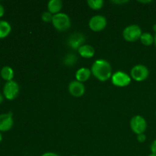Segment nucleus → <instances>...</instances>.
I'll return each mask as SVG.
<instances>
[{"instance_id": "f257e3e1", "label": "nucleus", "mask_w": 156, "mask_h": 156, "mask_svg": "<svg viewBox=\"0 0 156 156\" xmlns=\"http://www.w3.org/2000/svg\"><path fill=\"white\" fill-rule=\"evenodd\" d=\"M91 74L101 82H106L112 76V68L109 62L103 59H97L91 68Z\"/></svg>"}, {"instance_id": "f03ea898", "label": "nucleus", "mask_w": 156, "mask_h": 156, "mask_svg": "<svg viewBox=\"0 0 156 156\" xmlns=\"http://www.w3.org/2000/svg\"><path fill=\"white\" fill-rule=\"evenodd\" d=\"M52 24L55 29L61 32H63L69 29L71 27V20L69 15L65 13H58L53 17Z\"/></svg>"}, {"instance_id": "7ed1b4c3", "label": "nucleus", "mask_w": 156, "mask_h": 156, "mask_svg": "<svg viewBox=\"0 0 156 156\" xmlns=\"http://www.w3.org/2000/svg\"><path fill=\"white\" fill-rule=\"evenodd\" d=\"M143 34L141 27L137 24H130L123 30V37L128 42H135L141 37Z\"/></svg>"}, {"instance_id": "20e7f679", "label": "nucleus", "mask_w": 156, "mask_h": 156, "mask_svg": "<svg viewBox=\"0 0 156 156\" xmlns=\"http://www.w3.org/2000/svg\"><path fill=\"white\" fill-rule=\"evenodd\" d=\"M130 128L133 132L136 135L144 133L147 129V122L146 119L140 115H136L130 120Z\"/></svg>"}, {"instance_id": "39448f33", "label": "nucleus", "mask_w": 156, "mask_h": 156, "mask_svg": "<svg viewBox=\"0 0 156 156\" xmlns=\"http://www.w3.org/2000/svg\"><path fill=\"white\" fill-rule=\"evenodd\" d=\"M149 76V69L141 64L134 66L130 71V77L136 82H143L148 79Z\"/></svg>"}, {"instance_id": "423d86ee", "label": "nucleus", "mask_w": 156, "mask_h": 156, "mask_svg": "<svg viewBox=\"0 0 156 156\" xmlns=\"http://www.w3.org/2000/svg\"><path fill=\"white\" fill-rule=\"evenodd\" d=\"M132 78L123 71H117L111 76V82L117 87H126L131 83Z\"/></svg>"}, {"instance_id": "0eeeda50", "label": "nucleus", "mask_w": 156, "mask_h": 156, "mask_svg": "<svg viewBox=\"0 0 156 156\" xmlns=\"http://www.w3.org/2000/svg\"><path fill=\"white\" fill-rule=\"evenodd\" d=\"M19 85L15 81L7 82L3 87V94L8 100H14L19 94Z\"/></svg>"}, {"instance_id": "6e6552de", "label": "nucleus", "mask_w": 156, "mask_h": 156, "mask_svg": "<svg viewBox=\"0 0 156 156\" xmlns=\"http://www.w3.org/2000/svg\"><path fill=\"white\" fill-rule=\"evenodd\" d=\"M88 26L91 30L94 32H100L103 30L107 26V19L105 16L100 15L91 17L88 22Z\"/></svg>"}, {"instance_id": "1a4fd4ad", "label": "nucleus", "mask_w": 156, "mask_h": 156, "mask_svg": "<svg viewBox=\"0 0 156 156\" xmlns=\"http://www.w3.org/2000/svg\"><path fill=\"white\" fill-rule=\"evenodd\" d=\"M69 91L75 98H80L85 94V88L83 83L78 81H73L69 85Z\"/></svg>"}, {"instance_id": "9d476101", "label": "nucleus", "mask_w": 156, "mask_h": 156, "mask_svg": "<svg viewBox=\"0 0 156 156\" xmlns=\"http://www.w3.org/2000/svg\"><path fill=\"white\" fill-rule=\"evenodd\" d=\"M85 41V37L82 34L75 33L70 35L68 39V44L73 50H79Z\"/></svg>"}, {"instance_id": "9b49d317", "label": "nucleus", "mask_w": 156, "mask_h": 156, "mask_svg": "<svg viewBox=\"0 0 156 156\" xmlns=\"http://www.w3.org/2000/svg\"><path fill=\"white\" fill-rule=\"evenodd\" d=\"M14 124V120L12 117V113L0 114V131L6 132L12 129Z\"/></svg>"}, {"instance_id": "f8f14e48", "label": "nucleus", "mask_w": 156, "mask_h": 156, "mask_svg": "<svg viewBox=\"0 0 156 156\" xmlns=\"http://www.w3.org/2000/svg\"><path fill=\"white\" fill-rule=\"evenodd\" d=\"M91 71L90 69L86 68V67H82L79 69L76 73V81L80 82H85L89 79L91 77Z\"/></svg>"}, {"instance_id": "ddd939ff", "label": "nucleus", "mask_w": 156, "mask_h": 156, "mask_svg": "<svg viewBox=\"0 0 156 156\" xmlns=\"http://www.w3.org/2000/svg\"><path fill=\"white\" fill-rule=\"evenodd\" d=\"M78 52H79V54L82 57L86 58V59L92 58L94 56V53H95V50H94V47H91V45H88V44L82 45L78 50Z\"/></svg>"}, {"instance_id": "4468645a", "label": "nucleus", "mask_w": 156, "mask_h": 156, "mask_svg": "<svg viewBox=\"0 0 156 156\" xmlns=\"http://www.w3.org/2000/svg\"><path fill=\"white\" fill-rule=\"evenodd\" d=\"M62 9V2L60 0H50L47 4V9L52 15H56L60 13Z\"/></svg>"}, {"instance_id": "2eb2a0df", "label": "nucleus", "mask_w": 156, "mask_h": 156, "mask_svg": "<svg viewBox=\"0 0 156 156\" xmlns=\"http://www.w3.org/2000/svg\"><path fill=\"white\" fill-rule=\"evenodd\" d=\"M2 78L6 82H10L12 81L14 78V70L9 66H5L2 68L1 72H0Z\"/></svg>"}, {"instance_id": "dca6fc26", "label": "nucleus", "mask_w": 156, "mask_h": 156, "mask_svg": "<svg viewBox=\"0 0 156 156\" xmlns=\"http://www.w3.org/2000/svg\"><path fill=\"white\" fill-rule=\"evenodd\" d=\"M11 31V24L6 21H0V38H5L9 36Z\"/></svg>"}, {"instance_id": "f3484780", "label": "nucleus", "mask_w": 156, "mask_h": 156, "mask_svg": "<svg viewBox=\"0 0 156 156\" xmlns=\"http://www.w3.org/2000/svg\"><path fill=\"white\" fill-rule=\"evenodd\" d=\"M140 40L142 44L145 46H151L154 44V36L148 32L143 33Z\"/></svg>"}, {"instance_id": "a211bd4d", "label": "nucleus", "mask_w": 156, "mask_h": 156, "mask_svg": "<svg viewBox=\"0 0 156 156\" xmlns=\"http://www.w3.org/2000/svg\"><path fill=\"white\" fill-rule=\"evenodd\" d=\"M88 5L93 10H99L102 9L104 5V1L102 0H88Z\"/></svg>"}, {"instance_id": "6ab92c4d", "label": "nucleus", "mask_w": 156, "mask_h": 156, "mask_svg": "<svg viewBox=\"0 0 156 156\" xmlns=\"http://www.w3.org/2000/svg\"><path fill=\"white\" fill-rule=\"evenodd\" d=\"M64 64L66 66H73L77 61V57L76 56H75L74 54H72V53H69V54L66 55L64 58Z\"/></svg>"}, {"instance_id": "aec40b11", "label": "nucleus", "mask_w": 156, "mask_h": 156, "mask_svg": "<svg viewBox=\"0 0 156 156\" xmlns=\"http://www.w3.org/2000/svg\"><path fill=\"white\" fill-rule=\"evenodd\" d=\"M53 15H52L50 12L47 11V12H43V14L41 15V19H42V21H44V22L52 23V21H53Z\"/></svg>"}, {"instance_id": "412c9836", "label": "nucleus", "mask_w": 156, "mask_h": 156, "mask_svg": "<svg viewBox=\"0 0 156 156\" xmlns=\"http://www.w3.org/2000/svg\"><path fill=\"white\" fill-rule=\"evenodd\" d=\"M137 140H138L139 143H144L146 140V136L144 133L137 135Z\"/></svg>"}, {"instance_id": "4be33fe9", "label": "nucleus", "mask_w": 156, "mask_h": 156, "mask_svg": "<svg viewBox=\"0 0 156 156\" xmlns=\"http://www.w3.org/2000/svg\"><path fill=\"white\" fill-rule=\"evenodd\" d=\"M150 150L152 154H155V155H156V140H154L152 143V144H151Z\"/></svg>"}, {"instance_id": "5701e85b", "label": "nucleus", "mask_w": 156, "mask_h": 156, "mask_svg": "<svg viewBox=\"0 0 156 156\" xmlns=\"http://www.w3.org/2000/svg\"><path fill=\"white\" fill-rule=\"evenodd\" d=\"M41 156H59L58 154L55 153V152H45V153L43 154Z\"/></svg>"}, {"instance_id": "b1692460", "label": "nucleus", "mask_w": 156, "mask_h": 156, "mask_svg": "<svg viewBox=\"0 0 156 156\" xmlns=\"http://www.w3.org/2000/svg\"><path fill=\"white\" fill-rule=\"evenodd\" d=\"M4 13H5L4 7H3L2 5L0 4V18H2V17L4 15Z\"/></svg>"}, {"instance_id": "393cba45", "label": "nucleus", "mask_w": 156, "mask_h": 156, "mask_svg": "<svg viewBox=\"0 0 156 156\" xmlns=\"http://www.w3.org/2000/svg\"><path fill=\"white\" fill-rule=\"evenodd\" d=\"M112 2L115 3V4H123V3L128 2V1H113Z\"/></svg>"}, {"instance_id": "a878e982", "label": "nucleus", "mask_w": 156, "mask_h": 156, "mask_svg": "<svg viewBox=\"0 0 156 156\" xmlns=\"http://www.w3.org/2000/svg\"><path fill=\"white\" fill-rule=\"evenodd\" d=\"M3 100H4V96H3L2 94L1 93H0V104L2 103Z\"/></svg>"}, {"instance_id": "bb28decb", "label": "nucleus", "mask_w": 156, "mask_h": 156, "mask_svg": "<svg viewBox=\"0 0 156 156\" xmlns=\"http://www.w3.org/2000/svg\"><path fill=\"white\" fill-rule=\"evenodd\" d=\"M154 44H155V47H156V33L154 35Z\"/></svg>"}, {"instance_id": "cd10ccee", "label": "nucleus", "mask_w": 156, "mask_h": 156, "mask_svg": "<svg viewBox=\"0 0 156 156\" xmlns=\"http://www.w3.org/2000/svg\"><path fill=\"white\" fill-rule=\"evenodd\" d=\"M152 29H153L154 32H155V34L156 33V24H155L153 25V27H152Z\"/></svg>"}, {"instance_id": "c85d7f7f", "label": "nucleus", "mask_w": 156, "mask_h": 156, "mask_svg": "<svg viewBox=\"0 0 156 156\" xmlns=\"http://www.w3.org/2000/svg\"><path fill=\"white\" fill-rule=\"evenodd\" d=\"M142 3H150L152 2V1H140Z\"/></svg>"}, {"instance_id": "c756f323", "label": "nucleus", "mask_w": 156, "mask_h": 156, "mask_svg": "<svg viewBox=\"0 0 156 156\" xmlns=\"http://www.w3.org/2000/svg\"><path fill=\"white\" fill-rule=\"evenodd\" d=\"M2 136L1 133H0V143L2 142Z\"/></svg>"}, {"instance_id": "7c9ffc66", "label": "nucleus", "mask_w": 156, "mask_h": 156, "mask_svg": "<svg viewBox=\"0 0 156 156\" xmlns=\"http://www.w3.org/2000/svg\"><path fill=\"white\" fill-rule=\"evenodd\" d=\"M148 156H156V155H155V154H152V153H151L150 155H149Z\"/></svg>"}, {"instance_id": "2f4dec72", "label": "nucleus", "mask_w": 156, "mask_h": 156, "mask_svg": "<svg viewBox=\"0 0 156 156\" xmlns=\"http://www.w3.org/2000/svg\"><path fill=\"white\" fill-rule=\"evenodd\" d=\"M71 156H77V155H71Z\"/></svg>"}, {"instance_id": "473e14b6", "label": "nucleus", "mask_w": 156, "mask_h": 156, "mask_svg": "<svg viewBox=\"0 0 156 156\" xmlns=\"http://www.w3.org/2000/svg\"><path fill=\"white\" fill-rule=\"evenodd\" d=\"M155 116H156V111H155Z\"/></svg>"}]
</instances>
